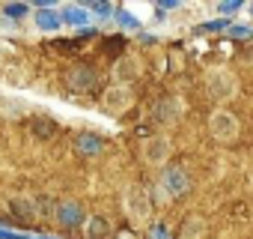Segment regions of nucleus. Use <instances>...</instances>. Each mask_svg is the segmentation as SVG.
<instances>
[{
  "mask_svg": "<svg viewBox=\"0 0 253 239\" xmlns=\"http://www.w3.org/2000/svg\"><path fill=\"white\" fill-rule=\"evenodd\" d=\"M182 111H185V102H182L179 96H170V99L155 102V108H152V120H155V123H161V126H173L176 120L182 117Z\"/></svg>",
  "mask_w": 253,
  "mask_h": 239,
  "instance_id": "423d86ee",
  "label": "nucleus"
},
{
  "mask_svg": "<svg viewBox=\"0 0 253 239\" xmlns=\"http://www.w3.org/2000/svg\"><path fill=\"white\" fill-rule=\"evenodd\" d=\"M3 12H6L9 18H24V15L30 12V6H27V3H6Z\"/></svg>",
  "mask_w": 253,
  "mask_h": 239,
  "instance_id": "a211bd4d",
  "label": "nucleus"
},
{
  "mask_svg": "<svg viewBox=\"0 0 253 239\" xmlns=\"http://www.w3.org/2000/svg\"><path fill=\"white\" fill-rule=\"evenodd\" d=\"M200 233H203V221H200V218H191V221L182 227V236H185V239H200Z\"/></svg>",
  "mask_w": 253,
  "mask_h": 239,
  "instance_id": "f3484780",
  "label": "nucleus"
},
{
  "mask_svg": "<svg viewBox=\"0 0 253 239\" xmlns=\"http://www.w3.org/2000/svg\"><path fill=\"white\" fill-rule=\"evenodd\" d=\"M60 18H63V24H75V27H84V24L89 21V12H86V6H63Z\"/></svg>",
  "mask_w": 253,
  "mask_h": 239,
  "instance_id": "9b49d317",
  "label": "nucleus"
},
{
  "mask_svg": "<svg viewBox=\"0 0 253 239\" xmlns=\"http://www.w3.org/2000/svg\"><path fill=\"white\" fill-rule=\"evenodd\" d=\"M84 206L78 203V200H63V203H57V221L63 224V227H81L84 224Z\"/></svg>",
  "mask_w": 253,
  "mask_h": 239,
  "instance_id": "1a4fd4ad",
  "label": "nucleus"
},
{
  "mask_svg": "<svg viewBox=\"0 0 253 239\" xmlns=\"http://www.w3.org/2000/svg\"><path fill=\"white\" fill-rule=\"evenodd\" d=\"M152 239H167V230L158 224V227H152Z\"/></svg>",
  "mask_w": 253,
  "mask_h": 239,
  "instance_id": "393cba45",
  "label": "nucleus"
},
{
  "mask_svg": "<svg viewBox=\"0 0 253 239\" xmlns=\"http://www.w3.org/2000/svg\"><path fill=\"white\" fill-rule=\"evenodd\" d=\"M63 24V18H60V12H54V9H36V27L39 30H57Z\"/></svg>",
  "mask_w": 253,
  "mask_h": 239,
  "instance_id": "f8f14e48",
  "label": "nucleus"
},
{
  "mask_svg": "<svg viewBox=\"0 0 253 239\" xmlns=\"http://www.w3.org/2000/svg\"><path fill=\"white\" fill-rule=\"evenodd\" d=\"M206 87H209V96L217 99V102H226V99L238 96V78L229 69H211L209 78H206Z\"/></svg>",
  "mask_w": 253,
  "mask_h": 239,
  "instance_id": "f257e3e1",
  "label": "nucleus"
},
{
  "mask_svg": "<svg viewBox=\"0 0 253 239\" xmlns=\"http://www.w3.org/2000/svg\"><path fill=\"white\" fill-rule=\"evenodd\" d=\"M161 188H164V197H182L191 191V177L182 165H164L161 168Z\"/></svg>",
  "mask_w": 253,
  "mask_h": 239,
  "instance_id": "f03ea898",
  "label": "nucleus"
},
{
  "mask_svg": "<svg viewBox=\"0 0 253 239\" xmlns=\"http://www.w3.org/2000/svg\"><path fill=\"white\" fill-rule=\"evenodd\" d=\"M250 15H253V3H250Z\"/></svg>",
  "mask_w": 253,
  "mask_h": 239,
  "instance_id": "a878e982",
  "label": "nucleus"
},
{
  "mask_svg": "<svg viewBox=\"0 0 253 239\" xmlns=\"http://www.w3.org/2000/svg\"><path fill=\"white\" fill-rule=\"evenodd\" d=\"M86 12H95V15H113L116 9H113L110 3H89V6H86Z\"/></svg>",
  "mask_w": 253,
  "mask_h": 239,
  "instance_id": "aec40b11",
  "label": "nucleus"
},
{
  "mask_svg": "<svg viewBox=\"0 0 253 239\" xmlns=\"http://www.w3.org/2000/svg\"><path fill=\"white\" fill-rule=\"evenodd\" d=\"M33 132H36L39 138H48V135H54V123H45V120H39V123H33Z\"/></svg>",
  "mask_w": 253,
  "mask_h": 239,
  "instance_id": "6ab92c4d",
  "label": "nucleus"
},
{
  "mask_svg": "<svg viewBox=\"0 0 253 239\" xmlns=\"http://www.w3.org/2000/svg\"><path fill=\"white\" fill-rule=\"evenodd\" d=\"M209 132H211L214 141H223V144L235 141V138H238V120H235V114H229V111H214L211 120H209Z\"/></svg>",
  "mask_w": 253,
  "mask_h": 239,
  "instance_id": "20e7f679",
  "label": "nucleus"
},
{
  "mask_svg": "<svg viewBox=\"0 0 253 239\" xmlns=\"http://www.w3.org/2000/svg\"><path fill=\"white\" fill-rule=\"evenodd\" d=\"M137 75V63L131 60V57H122L119 63H116V78H119V84H128V78H134Z\"/></svg>",
  "mask_w": 253,
  "mask_h": 239,
  "instance_id": "2eb2a0df",
  "label": "nucleus"
},
{
  "mask_svg": "<svg viewBox=\"0 0 253 239\" xmlns=\"http://www.w3.org/2000/svg\"><path fill=\"white\" fill-rule=\"evenodd\" d=\"M125 212H128V218L134 224H146L149 215H152V200L146 194V188L140 185H131L128 191H125Z\"/></svg>",
  "mask_w": 253,
  "mask_h": 239,
  "instance_id": "7ed1b4c3",
  "label": "nucleus"
},
{
  "mask_svg": "<svg viewBox=\"0 0 253 239\" xmlns=\"http://www.w3.org/2000/svg\"><path fill=\"white\" fill-rule=\"evenodd\" d=\"M229 36H232V39H250L253 30H250V27H229Z\"/></svg>",
  "mask_w": 253,
  "mask_h": 239,
  "instance_id": "4be33fe9",
  "label": "nucleus"
},
{
  "mask_svg": "<svg viewBox=\"0 0 253 239\" xmlns=\"http://www.w3.org/2000/svg\"><path fill=\"white\" fill-rule=\"evenodd\" d=\"M110 233V224L101 218V215H92L89 221H86V236L89 239H101V236H107Z\"/></svg>",
  "mask_w": 253,
  "mask_h": 239,
  "instance_id": "4468645a",
  "label": "nucleus"
},
{
  "mask_svg": "<svg viewBox=\"0 0 253 239\" xmlns=\"http://www.w3.org/2000/svg\"><path fill=\"white\" fill-rule=\"evenodd\" d=\"M12 212L21 218H36V200L33 197H15L12 200Z\"/></svg>",
  "mask_w": 253,
  "mask_h": 239,
  "instance_id": "ddd939ff",
  "label": "nucleus"
},
{
  "mask_svg": "<svg viewBox=\"0 0 253 239\" xmlns=\"http://www.w3.org/2000/svg\"><path fill=\"white\" fill-rule=\"evenodd\" d=\"M66 84H69V90L72 93H92L95 87H98V75H95V69H89V66H75L69 75H66Z\"/></svg>",
  "mask_w": 253,
  "mask_h": 239,
  "instance_id": "0eeeda50",
  "label": "nucleus"
},
{
  "mask_svg": "<svg viewBox=\"0 0 253 239\" xmlns=\"http://www.w3.org/2000/svg\"><path fill=\"white\" fill-rule=\"evenodd\" d=\"M217 9H220V15H232V12L241 9V3H238V0H232V3H220Z\"/></svg>",
  "mask_w": 253,
  "mask_h": 239,
  "instance_id": "5701e85b",
  "label": "nucleus"
},
{
  "mask_svg": "<svg viewBox=\"0 0 253 239\" xmlns=\"http://www.w3.org/2000/svg\"><path fill=\"white\" fill-rule=\"evenodd\" d=\"M0 239H30V236H24V233H18V230H6V227H0Z\"/></svg>",
  "mask_w": 253,
  "mask_h": 239,
  "instance_id": "b1692460",
  "label": "nucleus"
},
{
  "mask_svg": "<svg viewBox=\"0 0 253 239\" xmlns=\"http://www.w3.org/2000/svg\"><path fill=\"white\" fill-rule=\"evenodd\" d=\"M75 150H78L81 156L92 159V156L104 153V138H101V135H95V132H81V135L75 138Z\"/></svg>",
  "mask_w": 253,
  "mask_h": 239,
  "instance_id": "9d476101",
  "label": "nucleus"
},
{
  "mask_svg": "<svg viewBox=\"0 0 253 239\" xmlns=\"http://www.w3.org/2000/svg\"><path fill=\"white\" fill-rule=\"evenodd\" d=\"M116 21H119V27H122V30H140L137 15H131L128 9H116Z\"/></svg>",
  "mask_w": 253,
  "mask_h": 239,
  "instance_id": "dca6fc26",
  "label": "nucleus"
},
{
  "mask_svg": "<svg viewBox=\"0 0 253 239\" xmlns=\"http://www.w3.org/2000/svg\"><path fill=\"white\" fill-rule=\"evenodd\" d=\"M104 108L110 111V114H125L131 108V87L128 84H113V87H107V93H104Z\"/></svg>",
  "mask_w": 253,
  "mask_h": 239,
  "instance_id": "6e6552de",
  "label": "nucleus"
},
{
  "mask_svg": "<svg viewBox=\"0 0 253 239\" xmlns=\"http://www.w3.org/2000/svg\"><path fill=\"white\" fill-rule=\"evenodd\" d=\"M167 159H170V141L164 135H152L143 141V162L146 165L161 168V165H167Z\"/></svg>",
  "mask_w": 253,
  "mask_h": 239,
  "instance_id": "39448f33",
  "label": "nucleus"
},
{
  "mask_svg": "<svg viewBox=\"0 0 253 239\" xmlns=\"http://www.w3.org/2000/svg\"><path fill=\"white\" fill-rule=\"evenodd\" d=\"M223 27H229V21H223V18H217V21H209V24H200V33H211V30H223Z\"/></svg>",
  "mask_w": 253,
  "mask_h": 239,
  "instance_id": "412c9836",
  "label": "nucleus"
}]
</instances>
